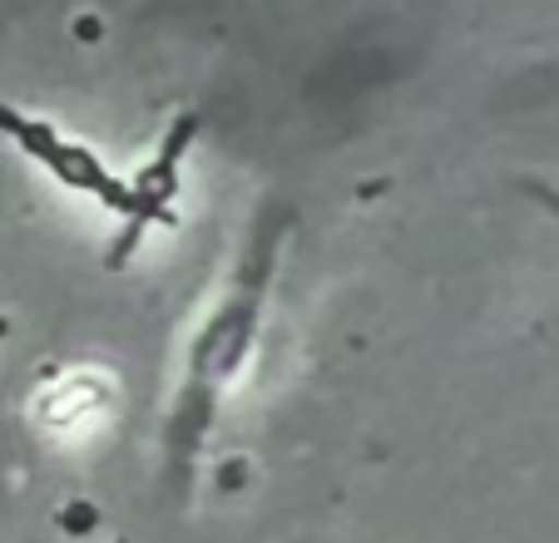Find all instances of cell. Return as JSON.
Returning a JSON list of instances; mask_svg holds the SVG:
<instances>
[{"label":"cell","mask_w":559,"mask_h":543,"mask_svg":"<svg viewBox=\"0 0 559 543\" xmlns=\"http://www.w3.org/2000/svg\"><path fill=\"white\" fill-rule=\"evenodd\" d=\"M193 129H199V119L183 114L179 124L169 129L164 148H158V158L134 178V183H129L134 208H129V218H124V238H119V248L109 252V262H115V267L129 257V252H134V242L144 238L148 222H174V193H179V168H183V148L193 144Z\"/></svg>","instance_id":"obj_2"},{"label":"cell","mask_w":559,"mask_h":543,"mask_svg":"<svg viewBox=\"0 0 559 543\" xmlns=\"http://www.w3.org/2000/svg\"><path fill=\"white\" fill-rule=\"evenodd\" d=\"M0 134H11L15 144L25 148V154L35 158L40 168H50L55 178H60L64 189L74 193H90V198H99L109 213H119V218H129V208H134V193H129V183H119L115 173H109L105 164H99L90 148L80 144H64L60 134H55L45 119H25L21 109L0 105Z\"/></svg>","instance_id":"obj_1"},{"label":"cell","mask_w":559,"mask_h":543,"mask_svg":"<svg viewBox=\"0 0 559 543\" xmlns=\"http://www.w3.org/2000/svg\"><path fill=\"white\" fill-rule=\"evenodd\" d=\"M5 331H11V326H5V316H0V336H5Z\"/></svg>","instance_id":"obj_3"}]
</instances>
